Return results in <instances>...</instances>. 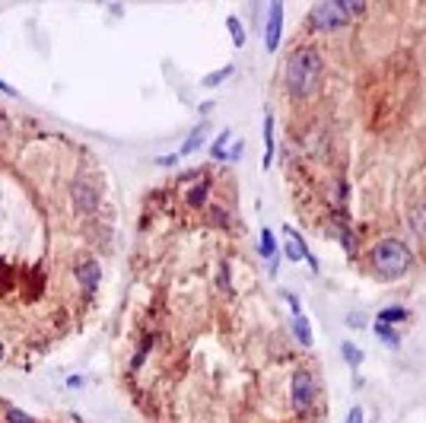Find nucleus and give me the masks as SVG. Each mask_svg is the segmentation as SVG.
<instances>
[{
    "label": "nucleus",
    "instance_id": "f257e3e1",
    "mask_svg": "<svg viewBox=\"0 0 426 423\" xmlns=\"http://www.w3.org/2000/svg\"><path fill=\"white\" fill-rule=\"evenodd\" d=\"M283 83L287 92L293 99H309L315 96L318 83H322V55H318L315 45H299V48L289 55L287 70H283Z\"/></svg>",
    "mask_w": 426,
    "mask_h": 423
},
{
    "label": "nucleus",
    "instance_id": "f03ea898",
    "mask_svg": "<svg viewBox=\"0 0 426 423\" xmlns=\"http://www.w3.org/2000/svg\"><path fill=\"white\" fill-rule=\"evenodd\" d=\"M369 261H372V271H376L378 277L394 280V277H401V274H407L413 255H411V249H407V242L388 236V239H378V242L372 245Z\"/></svg>",
    "mask_w": 426,
    "mask_h": 423
},
{
    "label": "nucleus",
    "instance_id": "7ed1b4c3",
    "mask_svg": "<svg viewBox=\"0 0 426 423\" xmlns=\"http://www.w3.org/2000/svg\"><path fill=\"white\" fill-rule=\"evenodd\" d=\"M70 201H74V207L80 210L83 216H92L99 210V204H102V181H99L96 175L80 172L70 181Z\"/></svg>",
    "mask_w": 426,
    "mask_h": 423
},
{
    "label": "nucleus",
    "instance_id": "20e7f679",
    "mask_svg": "<svg viewBox=\"0 0 426 423\" xmlns=\"http://www.w3.org/2000/svg\"><path fill=\"white\" fill-rule=\"evenodd\" d=\"M309 22L318 32H337L350 22V16L344 10V0H324V4H315L309 10Z\"/></svg>",
    "mask_w": 426,
    "mask_h": 423
},
{
    "label": "nucleus",
    "instance_id": "39448f33",
    "mask_svg": "<svg viewBox=\"0 0 426 423\" xmlns=\"http://www.w3.org/2000/svg\"><path fill=\"white\" fill-rule=\"evenodd\" d=\"M315 395H318V382L312 373H293V379H289V401H293L296 410H309L312 404H315Z\"/></svg>",
    "mask_w": 426,
    "mask_h": 423
},
{
    "label": "nucleus",
    "instance_id": "423d86ee",
    "mask_svg": "<svg viewBox=\"0 0 426 423\" xmlns=\"http://www.w3.org/2000/svg\"><path fill=\"white\" fill-rule=\"evenodd\" d=\"M74 274H76V280H80V286H83V293H86V296H92V293H96V286H99V280H102V268H99V261L92 255H80V258H76Z\"/></svg>",
    "mask_w": 426,
    "mask_h": 423
},
{
    "label": "nucleus",
    "instance_id": "0eeeda50",
    "mask_svg": "<svg viewBox=\"0 0 426 423\" xmlns=\"http://www.w3.org/2000/svg\"><path fill=\"white\" fill-rule=\"evenodd\" d=\"M280 35H283V4L274 0L268 7V26H264V48L268 51H277L280 45Z\"/></svg>",
    "mask_w": 426,
    "mask_h": 423
},
{
    "label": "nucleus",
    "instance_id": "6e6552de",
    "mask_svg": "<svg viewBox=\"0 0 426 423\" xmlns=\"http://www.w3.org/2000/svg\"><path fill=\"white\" fill-rule=\"evenodd\" d=\"M283 239H287V258H289V261H309L312 271H318L315 255H309V249H305L303 236H299L293 226H283Z\"/></svg>",
    "mask_w": 426,
    "mask_h": 423
},
{
    "label": "nucleus",
    "instance_id": "1a4fd4ad",
    "mask_svg": "<svg viewBox=\"0 0 426 423\" xmlns=\"http://www.w3.org/2000/svg\"><path fill=\"white\" fill-rule=\"evenodd\" d=\"M258 245H261V255L268 258V268H270V274H274L277 271V239H274V233H270V229H261Z\"/></svg>",
    "mask_w": 426,
    "mask_h": 423
},
{
    "label": "nucleus",
    "instance_id": "9d476101",
    "mask_svg": "<svg viewBox=\"0 0 426 423\" xmlns=\"http://www.w3.org/2000/svg\"><path fill=\"white\" fill-rule=\"evenodd\" d=\"M207 131H210V125H198V127H191V134L185 137V144H181V150H179V156H188V153H194L200 144L207 140Z\"/></svg>",
    "mask_w": 426,
    "mask_h": 423
},
{
    "label": "nucleus",
    "instance_id": "9b49d317",
    "mask_svg": "<svg viewBox=\"0 0 426 423\" xmlns=\"http://www.w3.org/2000/svg\"><path fill=\"white\" fill-rule=\"evenodd\" d=\"M270 160H274V115L264 118V160H261V166L270 169Z\"/></svg>",
    "mask_w": 426,
    "mask_h": 423
},
{
    "label": "nucleus",
    "instance_id": "f8f14e48",
    "mask_svg": "<svg viewBox=\"0 0 426 423\" xmlns=\"http://www.w3.org/2000/svg\"><path fill=\"white\" fill-rule=\"evenodd\" d=\"M233 131H229V127H223V131H220V137H217V140H213V160H226V156H229V146H233Z\"/></svg>",
    "mask_w": 426,
    "mask_h": 423
},
{
    "label": "nucleus",
    "instance_id": "ddd939ff",
    "mask_svg": "<svg viewBox=\"0 0 426 423\" xmlns=\"http://www.w3.org/2000/svg\"><path fill=\"white\" fill-rule=\"evenodd\" d=\"M293 334H296V340H299L303 347H312V325H309V319L296 315V319H293Z\"/></svg>",
    "mask_w": 426,
    "mask_h": 423
},
{
    "label": "nucleus",
    "instance_id": "4468645a",
    "mask_svg": "<svg viewBox=\"0 0 426 423\" xmlns=\"http://www.w3.org/2000/svg\"><path fill=\"white\" fill-rule=\"evenodd\" d=\"M376 334H378V340H382L385 347H398V344H401V338L394 334V328L385 325V321H376Z\"/></svg>",
    "mask_w": 426,
    "mask_h": 423
},
{
    "label": "nucleus",
    "instance_id": "2eb2a0df",
    "mask_svg": "<svg viewBox=\"0 0 426 423\" xmlns=\"http://www.w3.org/2000/svg\"><path fill=\"white\" fill-rule=\"evenodd\" d=\"M411 226L413 233H423L426 236V204H413L411 207Z\"/></svg>",
    "mask_w": 426,
    "mask_h": 423
},
{
    "label": "nucleus",
    "instance_id": "dca6fc26",
    "mask_svg": "<svg viewBox=\"0 0 426 423\" xmlns=\"http://www.w3.org/2000/svg\"><path fill=\"white\" fill-rule=\"evenodd\" d=\"M229 74H233V64H226V67H220V70H217V74H207L204 80H200V86H207V90H213V86H220Z\"/></svg>",
    "mask_w": 426,
    "mask_h": 423
},
{
    "label": "nucleus",
    "instance_id": "f3484780",
    "mask_svg": "<svg viewBox=\"0 0 426 423\" xmlns=\"http://www.w3.org/2000/svg\"><path fill=\"white\" fill-rule=\"evenodd\" d=\"M341 354H344V360L350 363L353 369L363 363V354H359V347H357V344H350V340H344V344H341Z\"/></svg>",
    "mask_w": 426,
    "mask_h": 423
},
{
    "label": "nucleus",
    "instance_id": "a211bd4d",
    "mask_svg": "<svg viewBox=\"0 0 426 423\" xmlns=\"http://www.w3.org/2000/svg\"><path fill=\"white\" fill-rule=\"evenodd\" d=\"M4 417H7V423H39L35 417H29L26 410L13 408V404H7V408H4Z\"/></svg>",
    "mask_w": 426,
    "mask_h": 423
},
{
    "label": "nucleus",
    "instance_id": "6ab92c4d",
    "mask_svg": "<svg viewBox=\"0 0 426 423\" xmlns=\"http://www.w3.org/2000/svg\"><path fill=\"white\" fill-rule=\"evenodd\" d=\"M226 26H229V35H233V42L242 48V45H245V29H242V20H239V16H229Z\"/></svg>",
    "mask_w": 426,
    "mask_h": 423
},
{
    "label": "nucleus",
    "instance_id": "aec40b11",
    "mask_svg": "<svg viewBox=\"0 0 426 423\" xmlns=\"http://www.w3.org/2000/svg\"><path fill=\"white\" fill-rule=\"evenodd\" d=\"M404 319H407L404 309H382L378 312V321H385V325H394V321H404Z\"/></svg>",
    "mask_w": 426,
    "mask_h": 423
},
{
    "label": "nucleus",
    "instance_id": "412c9836",
    "mask_svg": "<svg viewBox=\"0 0 426 423\" xmlns=\"http://www.w3.org/2000/svg\"><path fill=\"white\" fill-rule=\"evenodd\" d=\"M207 188H210V185L204 181V185H198V188H191V191H188V204H191V207H200V204L207 201Z\"/></svg>",
    "mask_w": 426,
    "mask_h": 423
},
{
    "label": "nucleus",
    "instance_id": "4be33fe9",
    "mask_svg": "<svg viewBox=\"0 0 426 423\" xmlns=\"http://www.w3.org/2000/svg\"><path fill=\"white\" fill-rule=\"evenodd\" d=\"M283 299H287V303H289V309H293V315H303V309H299V296H296V293H287V290H283Z\"/></svg>",
    "mask_w": 426,
    "mask_h": 423
},
{
    "label": "nucleus",
    "instance_id": "5701e85b",
    "mask_svg": "<svg viewBox=\"0 0 426 423\" xmlns=\"http://www.w3.org/2000/svg\"><path fill=\"white\" fill-rule=\"evenodd\" d=\"M242 150H245V144H242V140H233V146H229V156H226V160H242Z\"/></svg>",
    "mask_w": 426,
    "mask_h": 423
},
{
    "label": "nucleus",
    "instance_id": "b1692460",
    "mask_svg": "<svg viewBox=\"0 0 426 423\" xmlns=\"http://www.w3.org/2000/svg\"><path fill=\"white\" fill-rule=\"evenodd\" d=\"M150 344H153V340H150V338H146V340H144V347H140V354H137V356H134V369H137V366H140V363H144V356H146V350H150Z\"/></svg>",
    "mask_w": 426,
    "mask_h": 423
},
{
    "label": "nucleus",
    "instance_id": "393cba45",
    "mask_svg": "<svg viewBox=\"0 0 426 423\" xmlns=\"http://www.w3.org/2000/svg\"><path fill=\"white\" fill-rule=\"evenodd\" d=\"M83 385H86V379H83V375H70V379H67V389H83Z\"/></svg>",
    "mask_w": 426,
    "mask_h": 423
},
{
    "label": "nucleus",
    "instance_id": "a878e982",
    "mask_svg": "<svg viewBox=\"0 0 426 423\" xmlns=\"http://www.w3.org/2000/svg\"><path fill=\"white\" fill-rule=\"evenodd\" d=\"M347 423H363V408H353L350 417H347Z\"/></svg>",
    "mask_w": 426,
    "mask_h": 423
},
{
    "label": "nucleus",
    "instance_id": "bb28decb",
    "mask_svg": "<svg viewBox=\"0 0 426 423\" xmlns=\"http://www.w3.org/2000/svg\"><path fill=\"white\" fill-rule=\"evenodd\" d=\"M0 92H7V96H16V90L10 83H4V80H0Z\"/></svg>",
    "mask_w": 426,
    "mask_h": 423
},
{
    "label": "nucleus",
    "instance_id": "cd10ccee",
    "mask_svg": "<svg viewBox=\"0 0 426 423\" xmlns=\"http://www.w3.org/2000/svg\"><path fill=\"white\" fill-rule=\"evenodd\" d=\"M0 363H4V344H0Z\"/></svg>",
    "mask_w": 426,
    "mask_h": 423
}]
</instances>
